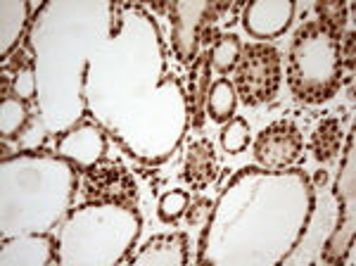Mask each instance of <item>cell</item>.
Returning <instances> with one entry per match:
<instances>
[{
	"label": "cell",
	"instance_id": "obj_1",
	"mask_svg": "<svg viewBox=\"0 0 356 266\" xmlns=\"http://www.w3.org/2000/svg\"><path fill=\"white\" fill-rule=\"evenodd\" d=\"M342 29L325 19L304 22L290 45L288 84L304 102H325L340 88Z\"/></svg>",
	"mask_w": 356,
	"mask_h": 266
},
{
	"label": "cell",
	"instance_id": "obj_2",
	"mask_svg": "<svg viewBox=\"0 0 356 266\" xmlns=\"http://www.w3.org/2000/svg\"><path fill=\"white\" fill-rule=\"evenodd\" d=\"M280 53L268 43H247L235 65V91L250 107L264 105L278 93Z\"/></svg>",
	"mask_w": 356,
	"mask_h": 266
},
{
	"label": "cell",
	"instance_id": "obj_3",
	"mask_svg": "<svg viewBox=\"0 0 356 266\" xmlns=\"http://www.w3.org/2000/svg\"><path fill=\"white\" fill-rule=\"evenodd\" d=\"M302 152V133L290 119L273 121L254 141V159L266 169H285Z\"/></svg>",
	"mask_w": 356,
	"mask_h": 266
},
{
	"label": "cell",
	"instance_id": "obj_4",
	"mask_svg": "<svg viewBox=\"0 0 356 266\" xmlns=\"http://www.w3.org/2000/svg\"><path fill=\"white\" fill-rule=\"evenodd\" d=\"M219 176V162H216V152L211 148L209 141H197L188 148V157H186V171L183 178L195 188L202 190L209 183L216 181Z\"/></svg>",
	"mask_w": 356,
	"mask_h": 266
},
{
	"label": "cell",
	"instance_id": "obj_5",
	"mask_svg": "<svg viewBox=\"0 0 356 266\" xmlns=\"http://www.w3.org/2000/svg\"><path fill=\"white\" fill-rule=\"evenodd\" d=\"M342 141V131H340V121L337 119H323L318 124V129L312 136V152L314 159L318 162H328L337 155Z\"/></svg>",
	"mask_w": 356,
	"mask_h": 266
},
{
	"label": "cell",
	"instance_id": "obj_6",
	"mask_svg": "<svg viewBox=\"0 0 356 266\" xmlns=\"http://www.w3.org/2000/svg\"><path fill=\"white\" fill-rule=\"evenodd\" d=\"M235 86L228 79H219L216 84H211L209 95H207V107L214 121H226L233 117L235 112Z\"/></svg>",
	"mask_w": 356,
	"mask_h": 266
},
{
	"label": "cell",
	"instance_id": "obj_7",
	"mask_svg": "<svg viewBox=\"0 0 356 266\" xmlns=\"http://www.w3.org/2000/svg\"><path fill=\"white\" fill-rule=\"evenodd\" d=\"M240 40L235 33H223V36L216 40L214 45V65L219 72H228V69H235V65H238V57H240Z\"/></svg>",
	"mask_w": 356,
	"mask_h": 266
},
{
	"label": "cell",
	"instance_id": "obj_8",
	"mask_svg": "<svg viewBox=\"0 0 356 266\" xmlns=\"http://www.w3.org/2000/svg\"><path fill=\"white\" fill-rule=\"evenodd\" d=\"M193 121L195 126H202V107H204V86L209 81V55L197 60V69L193 74Z\"/></svg>",
	"mask_w": 356,
	"mask_h": 266
},
{
	"label": "cell",
	"instance_id": "obj_9",
	"mask_svg": "<svg viewBox=\"0 0 356 266\" xmlns=\"http://www.w3.org/2000/svg\"><path fill=\"white\" fill-rule=\"evenodd\" d=\"M221 143L228 152H243L250 146V126L245 124V119H231L226 124V129L221 133Z\"/></svg>",
	"mask_w": 356,
	"mask_h": 266
},
{
	"label": "cell",
	"instance_id": "obj_10",
	"mask_svg": "<svg viewBox=\"0 0 356 266\" xmlns=\"http://www.w3.org/2000/svg\"><path fill=\"white\" fill-rule=\"evenodd\" d=\"M188 210V193L186 190H169L166 195H162L159 200V217L164 221H176L178 217H183Z\"/></svg>",
	"mask_w": 356,
	"mask_h": 266
},
{
	"label": "cell",
	"instance_id": "obj_11",
	"mask_svg": "<svg viewBox=\"0 0 356 266\" xmlns=\"http://www.w3.org/2000/svg\"><path fill=\"white\" fill-rule=\"evenodd\" d=\"M26 121V105L17 97H8L3 102V131L13 133Z\"/></svg>",
	"mask_w": 356,
	"mask_h": 266
}]
</instances>
